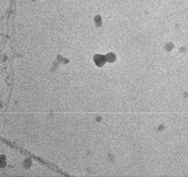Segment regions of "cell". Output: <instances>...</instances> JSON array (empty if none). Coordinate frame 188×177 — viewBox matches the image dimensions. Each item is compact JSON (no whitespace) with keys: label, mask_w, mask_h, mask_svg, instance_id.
<instances>
[{"label":"cell","mask_w":188,"mask_h":177,"mask_svg":"<svg viewBox=\"0 0 188 177\" xmlns=\"http://www.w3.org/2000/svg\"><path fill=\"white\" fill-rule=\"evenodd\" d=\"M107 61L109 62H114L116 60L115 55L113 53H109L105 56Z\"/></svg>","instance_id":"7a4b0ae2"},{"label":"cell","mask_w":188,"mask_h":177,"mask_svg":"<svg viewBox=\"0 0 188 177\" xmlns=\"http://www.w3.org/2000/svg\"><path fill=\"white\" fill-rule=\"evenodd\" d=\"M94 59L96 64L99 66H104L106 62L107 61L105 56L98 55V54L94 56Z\"/></svg>","instance_id":"6da1fadb"}]
</instances>
